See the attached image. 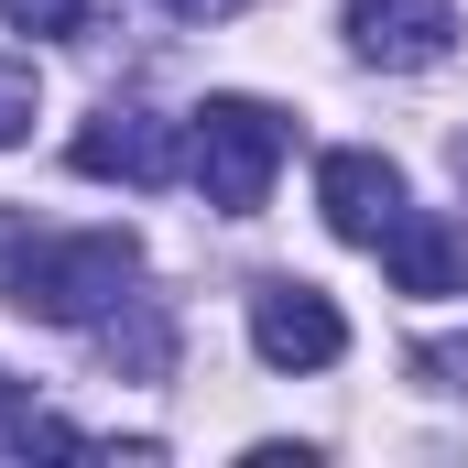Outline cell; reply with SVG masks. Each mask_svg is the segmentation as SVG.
Listing matches in <instances>:
<instances>
[{
	"label": "cell",
	"mask_w": 468,
	"mask_h": 468,
	"mask_svg": "<svg viewBox=\"0 0 468 468\" xmlns=\"http://www.w3.org/2000/svg\"><path fill=\"white\" fill-rule=\"evenodd\" d=\"M316 207H327V229L349 239V250H381L392 218H403V175L381 153H327L316 164Z\"/></svg>",
	"instance_id": "obj_6"
},
{
	"label": "cell",
	"mask_w": 468,
	"mask_h": 468,
	"mask_svg": "<svg viewBox=\"0 0 468 468\" xmlns=\"http://www.w3.org/2000/svg\"><path fill=\"white\" fill-rule=\"evenodd\" d=\"M88 338H99V359H110L120 381H164V370H175V305H164V294H120Z\"/></svg>",
	"instance_id": "obj_8"
},
{
	"label": "cell",
	"mask_w": 468,
	"mask_h": 468,
	"mask_svg": "<svg viewBox=\"0 0 468 468\" xmlns=\"http://www.w3.org/2000/svg\"><path fill=\"white\" fill-rule=\"evenodd\" d=\"M349 44L370 66L414 77V66H447L458 44V0H349Z\"/></svg>",
	"instance_id": "obj_5"
},
{
	"label": "cell",
	"mask_w": 468,
	"mask_h": 468,
	"mask_svg": "<svg viewBox=\"0 0 468 468\" xmlns=\"http://www.w3.org/2000/svg\"><path fill=\"white\" fill-rule=\"evenodd\" d=\"M164 11H175V22H229L239 0H164Z\"/></svg>",
	"instance_id": "obj_12"
},
{
	"label": "cell",
	"mask_w": 468,
	"mask_h": 468,
	"mask_svg": "<svg viewBox=\"0 0 468 468\" xmlns=\"http://www.w3.org/2000/svg\"><path fill=\"white\" fill-rule=\"evenodd\" d=\"M33 110H44V77H33L22 55H0V153H11L22 131H33Z\"/></svg>",
	"instance_id": "obj_10"
},
{
	"label": "cell",
	"mask_w": 468,
	"mask_h": 468,
	"mask_svg": "<svg viewBox=\"0 0 468 468\" xmlns=\"http://www.w3.org/2000/svg\"><path fill=\"white\" fill-rule=\"evenodd\" d=\"M0 458H88V436H77L66 414H44V403H22V392L0 381Z\"/></svg>",
	"instance_id": "obj_9"
},
{
	"label": "cell",
	"mask_w": 468,
	"mask_h": 468,
	"mask_svg": "<svg viewBox=\"0 0 468 468\" xmlns=\"http://www.w3.org/2000/svg\"><path fill=\"white\" fill-rule=\"evenodd\" d=\"M0 22H11V33H77L88 0H0Z\"/></svg>",
	"instance_id": "obj_11"
},
{
	"label": "cell",
	"mask_w": 468,
	"mask_h": 468,
	"mask_svg": "<svg viewBox=\"0 0 468 468\" xmlns=\"http://www.w3.org/2000/svg\"><path fill=\"white\" fill-rule=\"evenodd\" d=\"M392 283L403 294H468V218H436V207H403L392 239H381Z\"/></svg>",
	"instance_id": "obj_7"
},
{
	"label": "cell",
	"mask_w": 468,
	"mask_h": 468,
	"mask_svg": "<svg viewBox=\"0 0 468 468\" xmlns=\"http://www.w3.org/2000/svg\"><path fill=\"white\" fill-rule=\"evenodd\" d=\"M131 283H142L131 229H44V218L0 207V305H22L44 327H99Z\"/></svg>",
	"instance_id": "obj_1"
},
{
	"label": "cell",
	"mask_w": 468,
	"mask_h": 468,
	"mask_svg": "<svg viewBox=\"0 0 468 468\" xmlns=\"http://www.w3.org/2000/svg\"><path fill=\"white\" fill-rule=\"evenodd\" d=\"M186 175L207 186L218 218H250V207L272 197V175H283V110H261V99H207V110L186 120Z\"/></svg>",
	"instance_id": "obj_2"
},
{
	"label": "cell",
	"mask_w": 468,
	"mask_h": 468,
	"mask_svg": "<svg viewBox=\"0 0 468 468\" xmlns=\"http://www.w3.org/2000/svg\"><path fill=\"white\" fill-rule=\"evenodd\" d=\"M77 175H99V186H175V164H186V131L164 110H99L88 131H77V153H66Z\"/></svg>",
	"instance_id": "obj_4"
},
{
	"label": "cell",
	"mask_w": 468,
	"mask_h": 468,
	"mask_svg": "<svg viewBox=\"0 0 468 468\" xmlns=\"http://www.w3.org/2000/svg\"><path fill=\"white\" fill-rule=\"evenodd\" d=\"M250 349L272 359V370H327V359H349V316L316 283L272 272V283H250Z\"/></svg>",
	"instance_id": "obj_3"
}]
</instances>
